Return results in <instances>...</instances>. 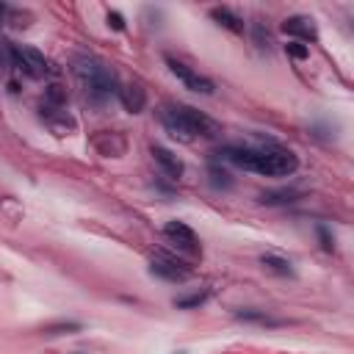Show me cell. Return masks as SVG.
<instances>
[{
	"mask_svg": "<svg viewBox=\"0 0 354 354\" xmlns=\"http://www.w3.org/2000/svg\"><path fill=\"white\" fill-rule=\"evenodd\" d=\"M225 160L236 163L238 169L263 174V177H291L299 169L296 152L280 144H266V147H225L219 152Z\"/></svg>",
	"mask_w": 354,
	"mask_h": 354,
	"instance_id": "6da1fadb",
	"label": "cell"
},
{
	"mask_svg": "<svg viewBox=\"0 0 354 354\" xmlns=\"http://www.w3.org/2000/svg\"><path fill=\"white\" fill-rule=\"evenodd\" d=\"M158 119L171 138H180V141L219 138V133H222V125L216 119H211L208 114L197 111L194 105H183V103H163L158 111Z\"/></svg>",
	"mask_w": 354,
	"mask_h": 354,
	"instance_id": "7a4b0ae2",
	"label": "cell"
},
{
	"mask_svg": "<svg viewBox=\"0 0 354 354\" xmlns=\"http://www.w3.org/2000/svg\"><path fill=\"white\" fill-rule=\"evenodd\" d=\"M72 75L78 78V83L83 86L86 97L92 103H105L111 97H116L119 92V81L111 72V67L105 61H100L97 56L89 53H78L72 59Z\"/></svg>",
	"mask_w": 354,
	"mask_h": 354,
	"instance_id": "3957f363",
	"label": "cell"
},
{
	"mask_svg": "<svg viewBox=\"0 0 354 354\" xmlns=\"http://www.w3.org/2000/svg\"><path fill=\"white\" fill-rule=\"evenodd\" d=\"M149 274L152 277H160V280H166V282H186L189 277H191V266L186 263V260H180L177 255H169V252H158V255H152V260H149Z\"/></svg>",
	"mask_w": 354,
	"mask_h": 354,
	"instance_id": "277c9868",
	"label": "cell"
},
{
	"mask_svg": "<svg viewBox=\"0 0 354 354\" xmlns=\"http://www.w3.org/2000/svg\"><path fill=\"white\" fill-rule=\"evenodd\" d=\"M163 236H166V241L180 252V255H186V258H202V244H200V238H197V233L189 227V225H183V222H166V227H163Z\"/></svg>",
	"mask_w": 354,
	"mask_h": 354,
	"instance_id": "5b68a950",
	"label": "cell"
},
{
	"mask_svg": "<svg viewBox=\"0 0 354 354\" xmlns=\"http://www.w3.org/2000/svg\"><path fill=\"white\" fill-rule=\"evenodd\" d=\"M12 61H14V70H20L28 78H45L50 72L48 59L28 45H12Z\"/></svg>",
	"mask_w": 354,
	"mask_h": 354,
	"instance_id": "8992f818",
	"label": "cell"
},
{
	"mask_svg": "<svg viewBox=\"0 0 354 354\" xmlns=\"http://www.w3.org/2000/svg\"><path fill=\"white\" fill-rule=\"evenodd\" d=\"M166 64H169V72H171L177 81H180L186 89H191V92H197V94H214V92H216L214 81L205 78L202 72H197L194 67L177 61V59H171V56H166Z\"/></svg>",
	"mask_w": 354,
	"mask_h": 354,
	"instance_id": "52a82bcc",
	"label": "cell"
},
{
	"mask_svg": "<svg viewBox=\"0 0 354 354\" xmlns=\"http://www.w3.org/2000/svg\"><path fill=\"white\" fill-rule=\"evenodd\" d=\"M39 119H42L56 136H67V133H72V130L78 127V122H75L64 108H50V105H45V103H42V108H39Z\"/></svg>",
	"mask_w": 354,
	"mask_h": 354,
	"instance_id": "ba28073f",
	"label": "cell"
},
{
	"mask_svg": "<svg viewBox=\"0 0 354 354\" xmlns=\"http://www.w3.org/2000/svg\"><path fill=\"white\" fill-rule=\"evenodd\" d=\"M149 155H152V160L158 163V169L169 177V180H177V177H183V160L177 158L171 149H166V147H160V144H152V147H149Z\"/></svg>",
	"mask_w": 354,
	"mask_h": 354,
	"instance_id": "9c48e42d",
	"label": "cell"
},
{
	"mask_svg": "<svg viewBox=\"0 0 354 354\" xmlns=\"http://www.w3.org/2000/svg\"><path fill=\"white\" fill-rule=\"evenodd\" d=\"M282 31H285L288 37H293L296 42H315V39H318L315 20H313V17H304V14L288 17V20L282 23Z\"/></svg>",
	"mask_w": 354,
	"mask_h": 354,
	"instance_id": "30bf717a",
	"label": "cell"
},
{
	"mask_svg": "<svg viewBox=\"0 0 354 354\" xmlns=\"http://www.w3.org/2000/svg\"><path fill=\"white\" fill-rule=\"evenodd\" d=\"M116 100L122 103V108H125V111H130V114H141V111H144V105H147V92H144L138 83H119Z\"/></svg>",
	"mask_w": 354,
	"mask_h": 354,
	"instance_id": "8fae6325",
	"label": "cell"
},
{
	"mask_svg": "<svg viewBox=\"0 0 354 354\" xmlns=\"http://www.w3.org/2000/svg\"><path fill=\"white\" fill-rule=\"evenodd\" d=\"M211 17H214L222 28H227V31H233V34H244V20H241L238 14H233L230 9L216 6V9H211Z\"/></svg>",
	"mask_w": 354,
	"mask_h": 354,
	"instance_id": "7c38bea8",
	"label": "cell"
},
{
	"mask_svg": "<svg viewBox=\"0 0 354 354\" xmlns=\"http://www.w3.org/2000/svg\"><path fill=\"white\" fill-rule=\"evenodd\" d=\"M236 318H238V321L263 324V326H282V324H285L282 318H274V315H269V313H263V310H238Z\"/></svg>",
	"mask_w": 354,
	"mask_h": 354,
	"instance_id": "4fadbf2b",
	"label": "cell"
},
{
	"mask_svg": "<svg viewBox=\"0 0 354 354\" xmlns=\"http://www.w3.org/2000/svg\"><path fill=\"white\" fill-rule=\"evenodd\" d=\"M260 263H263V269H266V271H271V274H280V277H291V274H293V269H291V263H288L285 258L263 255V258H260Z\"/></svg>",
	"mask_w": 354,
	"mask_h": 354,
	"instance_id": "5bb4252c",
	"label": "cell"
},
{
	"mask_svg": "<svg viewBox=\"0 0 354 354\" xmlns=\"http://www.w3.org/2000/svg\"><path fill=\"white\" fill-rule=\"evenodd\" d=\"M45 105H50V108H67V89L59 86V83L48 86L45 89Z\"/></svg>",
	"mask_w": 354,
	"mask_h": 354,
	"instance_id": "9a60e30c",
	"label": "cell"
},
{
	"mask_svg": "<svg viewBox=\"0 0 354 354\" xmlns=\"http://www.w3.org/2000/svg\"><path fill=\"white\" fill-rule=\"evenodd\" d=\"M14 67L12 61V45L9 42H0V75H6Z\"/></svg>",
	"mask_w": 354,
	"mask_h": 354,
	"instance_id": "2e32d148",
	"label": "cell"
},
{
	"mask_svg": "<svg viewBox=\"0 0 354 354\" xmlns=\"http://www.w3.org/2000/svg\"><path fill=\"white\" fill-rule=\"evenodd\" d=\"M285 53H288L291 59H299V61L310 59V48L302 45V42H288V45H285Z\"/></svg>",
	"mask_w": 354,
	"mask_h": 354,
	"instance_id": "e0dca14e",
	"label": "cell"
},
{
	"mask_svg": "<svg viewBox=\"0 0 354 354\" xmlns=\"http://www.w3.org/2000/svg\"><path fill=\"white\" fill-rule=\"evenodd\" d=\"M81 329V324H75V321H67V324H53V326H48L45 329V335H70V332H78Z\"/></svg>",
	"mask_w": 354,
	"mask_h": 354,
	"instance_id": "ac0fdd59",
	"label": "cell"
},
{
	"mask_svg": "<svg viewBox=\"0 0 354 354\" xmlns=\"http://www.w3.org/2000/svg\"><path fill=\"white\" fill-rule=\"evenodd\" d=\"M205 299H208V293H194V296H189V299H174V307H180V310L197 307V304H202Z\"/></svg>",
	"mask_w": 354,
	"mask_h": 354,
	"instance_id": "d6986e66",
	"label": "cell"
},
{
	"mask_svg": "<svg viewBox=\"0 0 354 354\" xmlns=\"http://www.w3.org/2000/svg\"><path fill=\"white\" fill-rule=\"evenodd\" d=\"M108 25H111L114 31H122V28H125V17H122L119 12H108Z\"/></svg>",
	"mask_w": 354,
	"mask_h": 354,
	"instance_id": "ffe728a7",
	"label": "cell"
},
{
	"mask_svg": "<svg viewBox=\"0 0 354 354\" xmlns=\"http://www.w3.org/2000/svg\"><path fill=\"white\" fill-rule=\"evenodd\" d=\"M9 14H12V9L6 6V3H0V28L6 25V20H9Z\"/></svg>",
	"mask_w": 354,
	"mask_h": 354,
	"instance_id": "44dd1931",
	"label": "cell"
}]
</instances>
